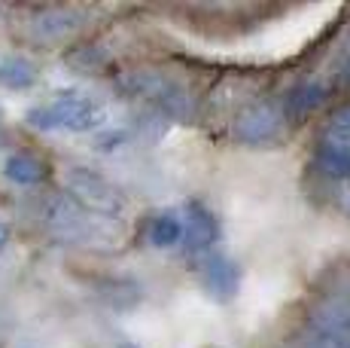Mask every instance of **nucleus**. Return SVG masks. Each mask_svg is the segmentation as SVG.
<instances>
[{
  "label": "nucleus",
  "mask_w": 350,
  "mask_h": 348,
  "mask_svg": "<svg viewBox=\"0 0 350 348\" xmlns=\"http://www.w3.org/2000/svg\"><path fill=\"white\" fill-rule=\"evenodd\" d=\"M122 92L128 98H137V101L150 104L159 116L167 119H195V98L186 86H180L177 79L165 77V73H152V71H134L125 73L119 79Z\"/></svg>",
  "instance_id": "f257e3e1"
},
{
  "label": "nucleus",
  "mask_w": 350,
  "mask_h": 348,
  "mask_svg": "<svg viewBox=\"0 0 350 348\" xmlns=\"http://www.w3.org/2000/svg\"><path fill=\"white\" fill-rule=\"evenodd\" d=\"M104 107H100L95 98L79 95V92H64V95H55L52 101L37 104L28 110V123L33 129L43 132H95L100 123H104Z\"/></svg>",
  "instance_id": "f03ea898"
},
{
  "label": "nucleus",
  "mask_w": 350,
  "mask_h": 348,
  "mask_svg": "<svg viewBox=\"0 0 350 348\" xmlns=\"http://www.w3.org/2000/svg\"><path fill=\"white\" fill-rule=\"evenodd\" d=\"M46 229L55 242L62 245H95L100 238H107V217L85 211L83 205H77L67 192L52 196L43 208Z\"/></svg>",
  "instance_id": "7ed1b4c3"
},
{
  "label": "nucleus",
  "mask_w": 350,
  "mask_h": 348,
  "mask_svg": "<svg viewBox=\"0 0 350 348\" xmlns=\"http://www.w3.org/2000/svg\"><path fill=\"white\" fill-rule=\"evenodd\" d=\"M64 192L85 211L98 214V217L116 220L125 211V196L110 177L92 169H70L64 177Z\"/></svg>",
  "instance_id": "20e7f679"
},
{
  "label": "nucleus",
  "mask_w": 350,
  "mask_h": 348,
  "mask_svg": "<svg viewBox=\"0 0 350 348\" xmlns=\"http://www.w3.org/2000/svg\"><path fill=\"white\" fill-rule=\"evenodd\" d=\"M305 348H350V299L329 297L305 318Z\"/></svg>",
  "instance_id": "39448f33"
},
{
  "label": "nucleus",
  "mask_w": 350,
  "mask_h": 348,
  "mask_svg": "<svg viewBox=\"0 0 350 348\" xmlns=\"http://www.w3.org/2000/svg\"><path fill=\"white\" fill-rule=\"evenodd\" d=\"M180 217H183V242L180 245L186 247V253L198 260L201 253L213 251V245H217V238H219V223H217V217H213V211L207 208L204 202L192 199V202L183 205Z\"/></svg>",
  "instance_id": "423d86ee"
},
{
  "label": "nucleus",
  "mask_w": 350,
  "mask_h": 348,
  "mask_svg": "<svg viewBox=\"0 0 350 348\" xmlns=\"http://www.w3.org/2000/svg\"><path fill=\"white\" fill-rule=\"evenodd\" d=\"M280 125H284V113H280L274 104H253L234 119L232 135L238 138L241 144L262 147V144L278 138Z\"/></svg>",
  "instance_id": "0eeeda50"
},
{
  "label": "nucleus",
  "mask_w": 350,
  "mask_h": 348,
  "mask_svg": "<svg viewBox=\"0 0 350 348\" xmlns=\"http://www.w3.org/2000/svg\"><path fill=\"white\" fill-rule=\"evenodd\" d=\"M198 266V281L211 297L217 299H232L238 293V281H241V272L232 260L226 257L223 251H207L195 260Z\"/></svg>",
  "instance_id": "6e6552de"
},
{
  "label": "nucleus",
  "mask_w": 350,
  "mask_h": 348,
  "mask_svg": "<svg viewBox=\"0 0 350 348\" xmlns=\"http://www.w3.org/2000/svg\"><path fill=\"white\" fill-rule=\"evenodd\" d=\"M79 12L67 10V6H49V10H40L31 22V31L43 40H58L64 34H70L73 28L79 25Z\"/></svg>",
  "instance_id": "1a4fd4ad"
},
{
  "label": "nucleus",
  "mask_w": 350,
  "mask_h": 348,
  "mask_svg": "<svg viewBox=\"0 0 350 348\" xmlns=\"http://www.w3.org/2000/svg\"><path fill=\"white\" fill-rule=\"evenodd\" d=\"M146 242L152 247H177L183 242V217L180 211H159L146 220Z\"/></svg>",
  "instance_id": "9d476101"
},
{
  "label": "nucleus",
  "mask_w": 350,
  "mask_h": 348,
  "mask_svg": "<svg viewBox=\"0 0 350 348\" xmlns=\"http://www.w3.org/2000/svg\"><path fill=\"white\" fill-rule=\"evenodd\" d=\"M329 98V89L317 79H305V83L293 86V89L286 92L284 98V110L293 113V116H308V113H314L317 107L326 104Z\"/></svg>",
  "instance_id": "9b49d317"
},
{
  "label": "nucleus",
  "mask_w": 350,
  "mask_h": 348,
  "mask_svg": "<svg viewBox=\"0 0 350 348\" xmlns=\"http://www.w3.org/2000/svg\"><path fill=\"white\" fill-rule=\"evenodd\" d=\"M3 174L18 186H37L46 177V169L31 153H10L3 162Z\"/></svg>",
  "instance_id": "f8f14e48"
},
{
  "label": "nucleus",
  "mask_w": 350,
  "mask_h": 348,
  "mask_svg": "<svg viewBox=\"0 0 350 348\" xmlns=\"http://www.w3.org/2000/svg\"><path fill=\"white\" fill-rule=\"evenodd\" d=\"M37 83V68L22 55H6L0 58V86L12 92H25Z\"/></svg>",
  "instance_id": "ddd939ff"
},
{
  "label": "nucleus",
  "mask_w": 350,
  "mask_h": 348,
  "mask_svg": "<svg viewBox=\"0 0 350 348\" xmlns=\"http://www.w3.org/2000/svg\"><path fill=\"white\" fill-rule=\"evenodd\" d=\"M314 162H317V169L332 180H347L350 177V150H345V147L320 144Z\"/></svg>",
  "instance_id": "4468645a"
},
{
  "label": "nucleus",
  "mask_w": 350,
  "mask_h": 348,
  "mask_svg": "<svg viewBox=\"0 0 350 348\" xmlns=\"http://www.w3.org/2000/svg\"><path fill=\"white\" fill-rule=\"evenodd\" d=\"M323 144L329 147H345L350 150V107L338 110L326 125V135H323Z\"/></svg>",
  "instance_id": "2eb2a0df"
},
{
  "label": "nucleus",
  "mask_w": 350,
  "mask_h": 348,
  "mask_svg": "<svg viewBox=\"0 0 350 348\" xmlns=\"http://www.w3.org/2000/svg\"><path fill=\"white\" fill-rule=\"evenodd\" d=\"M338 79L345 86H350V52L345 55V62H341V68H338Z\"/></svg>",
  "instance_id": "dca6fc26"
},
{
  "label": "nucleus",
  "mask_w": 350,
  "mask_h": 348,
  "mask_svg": "<svg viewBox=\"0 0 350 348\" xmlns=\"http://www.w3.org/2000/svg\"><path fill=\"white\" fill-rule=\"evenodd\" d=\"M122 348H134V345H122Z\"/></svg>",
  "instance_id": "f3484780"
},
{
  "label": "nucleus",
  "mask_w": 350,
  "mask_h": 348,
  "mask_svg": "<svg viewBox=\"0 0 350 348\" xmlns=\"http://www.w3.org/2000/svg\"><path fill=\"white\" fill-rule=\"evenodd\" d=\"M347 299H350V293H347Z\"/></svg>",
  "instance_id": "a211bd4d"
}]
</instances>
